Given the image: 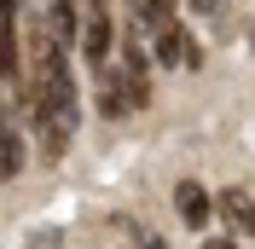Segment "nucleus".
<instances>
[{
	"label": "nucleus",
	"mask_w": 255,
	"mask_h": 249,
	"mask_svg": "<svg viewBox=\"0 0 255 249\" xmlns=\"http://www.w3.org/2000/svg\"><path fill=\"white\" fill-rule=\"evenodd\" d=\"M29 122H35V139H41V156H64L81 133V87L70 76V58L52 52L41 70H35V93H29Z\"/></svg>",
	"instance_id": "obj_1"
},
{
	"label": "nucleus",
	"mask_w": 255,
	"mask_h": 249,
	"mask_svg": "<svg viewBox=\"0 0 255 249\" xmlns=\"http://www.w3.org/2000/svg\"><path fill=\"white\" fill-rule=\"evenodd\" d=\"M145 99H151L145 76H128V70H99V116H105V122H122V116H133Z\"/></svg>",
	"instance_id": "obj_2"
},
{
	"label": "nucleus",
	"mask_w": 255,
	"mask_h": 249,
	"mask_svg": "<svg viewBox=\"0 0 255 249\" xmlns=\"http://www.w3.org/2000/svg\"><path fill=\"white\" fill-rule=\"evenodd\" d=\"M116 47V23L105 6H87V23H81V52H87V64H105Z\"/></svg>",
	"instance_id": "obj_3"
},
{
	"label": "nucleus",
	"mask_w": 255,
	"mask_h": 249,
	"mask_svg": "<svg viewBox=\"0 0 255 249\" xmlns=\"http://www.w3.org/2000/svg\"><path fill=\"white\" fill-rule=\"evenodd\" d=\"M151 41H157V52H151V58H157L162 70H191V64H197V47H191L174 23H168V29H157Z\"/></svg>",
	"instance_id": "obj_4"
},
{
	"label": "nucleus",
	"mask_w": 255,
	"mask_h": 249,
	"mask_svg": "<svg viewBox=\"0 0 255 249\" xmlns=\"http://www.w3.org/2000/svg\"><path fill=\"white\" fill-rule=\"evenodd\" d=\"M174 209H180V220H186V226H203V220L215 215V197H209L197 180H180V186H174Z\"/></svg>",
	"instance_id": "obj_5"
},
{
	"label": "nucleus",
	"mask_w": 255,
	"mask_h": 249,
	"mask_svg": "<svg viewBox=\"0 0 255 249\" xmlns=\"http://www.w3.org/2000/svg\"><path fill=\"white\" fill-rule=\"evenodd\" d=\"M47 35L58 41L64 52L81 41V17H76V6H70V0H47Z\"/></svg>",
	"instance_id": "obj_6"
},
{
	"label": "nucleus",
	"mask_w": 255,
	"mask_h": 249,
	"mask_svg": "<svg viewBox=\"0 0 255 249\" xmlns=\"http://www.w3.org/2000/svg\"><path fill=\"white\" fill-rule=\"evenodd\" d=\"M128 6H133V29H145V35L174 23V0H128Z\"/></svg>",
	"instance_id": "obj_7"
},
{
	"label": "nucleus",
	"mask_w": 255,
	"mask_h": 249,
	"mask_svg": "<svg viewBox=\"0 0 255 249\" xmlns=\"http://www.w3.org/2000/svg\"><path fill=\"white\" fill-rule=\"evenodd\" d=\"M17 174H23V133L12 122H0V186L17 180Z\"/></svg>",
	"instance_id": "obj_8"
},
{
	"label": "nucleus",
	"mask_w": 255,
	"mask_h": 249,
	"mask_svg": "<svg viewBox=\"0 0 255 249\" xmlns=\"http://www.w3.org/2000/svg\"><path fill=\"white\" fill-rule=\"evenodd\" d=\"M221 209H226V220H232L244 238H255V197H250V191H238V186L221 191Z\"/></svg>",
	"instance_id": "obj_9"
},
{
	"label": "nucleus",
	"mask_w": 255,
	"mask_h": 249,
	"mask_svg": "<svg viewBox=\"0 0 255 249\" xmlns=\"http://www.w3.org/2000/svg\"><path fill=\"white\" fill-rule=\"evenodd\" d=\"M122 70H128V76H145V70H151V52H145L139 29H128V35H122Z\"/></svg>",
	"instance_id": "obj_10"
},
{
	"label": "nucleus",
	"mask_w": 255,
	"mask_h": 249,
	"mask_svg": "<svg viewBox=\"0 0 255 249\" xmlns=\"http://www.w3.org/2000/svg\"><path fill=\"white\" fill-rule=\"evenodd\" d=\"M186 6H191V12H203V17H215V12L226 6V0H186Z\"/></svg>",
	"instance_id": "obj_11"
},
{
	"label": "nucleus",
	"mask_w": 255,
	"mask_h": 249,
	"mask_svg": "<svg viewBox=\"0 0 255 249\" xmlns=\"http://www.w3.org/2000/svg\"><path fill=\"white\" fill-rule=\"evenodd\" d=\"M203 249H244V244H238V238H209Z\"/></svg>",
	"instance_id": "obj_12"
},
{
	"label": "nucleus",
	"mask_w": 255,
	"mask_h": 249,
	"mask_svg": "<svg viewBox=\"0 0 255 249\" xmlns=\"http://www.w3.org/2000/svg\"><path fill=\"white\" fill-rule=\"evenodd\" d=\"M145 249H168V244H162V238H157V232H145Z\"/></svg>",
	"instance_id": "obj_13"
},
{
	"label": "nucleus",
	"mask_w": 255,
	"mask_h": 249,
	"mask_svg": "<svg viewBox=\"0 0 255 249\" xmlns=\"http://www.w3.org/2000/svg\"><path fill=\"white\" fill-rule=\"evenodd\" d=\"M87 6H111V0H87Z\"/></svg>",
	"instance_id": "obj_14"
}]
</instances>
